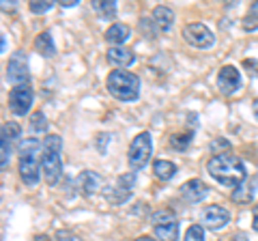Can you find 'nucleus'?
I'll return each instance as SVG.
<instances>
[{
	"instance_id": "1",
	"label": "nucleus",
	"mask_w": 258,
	"mask_h": 241,
	"mask_svg": "<svg viewBox=\"0 0 258 241\" xmlns=\"http://www.w3.org/2000/svg\"><path fill=\"white\" fill-rule=\"evenodd\" d=\"M207 170L217 183H222V186L230 190L239 188L247 179V172H245V166L241 162V157L232 153H215L209 159Z\"/></svg>"
},
{
	"instance_id": "29",
	"label": "nucleus",
	"mask_w": 258,
	"mask_h": 241,
	"mask_svg": "<svg viewBox=\"0 0 258 241\" xmlns=\"http://www.w3.org/2000/svg\"><path fill=\"white\" fill-rule=\"evenodd\" d=\"M56 241H84V239L78 237L76 232H71V230H58L56 232Z\"/></svg>"
},
{
	"instance_id": "2",
	"label": "nucleus",
	"mask_w": 258,
	"mask_h": 241,
	"mask_svg": "<svg viewBox=\"0 0 258 241\" xmlns=\"http://www.w3.org/2000/svg\"><path fill=\"white\" fill-rule=\"evenodd\" d=\"M60 149H62V138L56 134H47L41 142V174L50 186H56L62 174Z\"/></svg>"
},
{
	"instance_id": "23",
	"label": "nucleus",
	"mask_w": 258,
	"mask_h": 241,
	"mask_svg": "<svg viewBox=\"0 0 258 241\" xmlns=\"http://www.w3.org/2000/svg\"><path fill=\"white\" fill-rule=\"evenodd\" d=\"M191 138H194V132L174 134L172 138H170V144H172V149H176V151H185L191 144Z\"/></svg>"
},
{
	"instance_id": "15",
	"label": "nucleus",
	"mask_w": 258,
	"mask_h": 241,
	"mask_svg": "<svg viewBox=\"0 0 258 241\" xmlns=\"http://www.w3.org/2000/svg\"><path fill=\"white\" fill-rule=\"evenodd\" d=\"M76 183H78V190L82 192L84 196H91L93 192H97L103 186V179H101V174L95 172V170H82L78 174Z\"/></svg>"
},
{
	"instance_id": "6",
	"label": "nucleus",
	"mask_w": 258,
	"mask_h": 241,
	"mask_svg": "<svg viewBox=\"0 0 258 241\" xmlns=\"http://www.w3.org/2000/svg\"><path fill=\"white\" fill-rule=\"evenodd\" d=\"M153 232L157 241H176L179 239V222L170 209H159L153 213Z\"/></svg>"
},
{
	"instance_id": "17",
	"label": "nucleus",
	"mask_w": 258,
	"mask_h": 241,
	"mask_svg": "<svg viewBox=\"0 0 258 241\" xmlns=\"http://www.w3.org/2000/svg\"><path fill=\"white\" fill-rule=\"evenodd\" d=\"M129 35H132V30H129L127 24H120V22H114L112 26L106 30V41L110 45H123Z\"/></svg>"
},
{
	"instance_id": "36",
	"label": "nucleus",
	"mask_w": 258,
	"mask_h": 241,
	"mask_svg": "<svg viewBox=\"0 0 258 241\" xmlns=\"http://www.w3.org/2000/svg\"><path fill=\"white\" fill-rule=\"evenodd\" d=\"M136 241H155V239H153V237H138Z\"/></svg>"
},
{
	"instance_id": "8",
	"label": "nucleus",
	"mask_w": 258,
	"mask_h": 241,
	"mask_svg": "<svg viewBox=\"0 0 258 241\" xmlns=\"http://www.w3.org/2000/svg\"><path fill=\"white\" fill-rule=\"evenodd\" d=\"M28 63H26V56L24 52H15L9 63H7V80L13 84V86H24L28 84Z\"/></svg>"
},
{
	"instance_id": "11",
	"label": "nucleus",
	"mask_w": 258,
	"mask_h": 241,
	"mask_svg": "<svg viewBox=\"0 0 258 241\" xmlns=\"http://www.w3.org/2000/svg\"><path fill=\"white\" fill-rule=\"evenodd\" d=\"M217 86L224 95H235L241 88V74L235 65H224L217 74Z\"/></svg>"
},
{
	"instance_id": "14",
	"label": "nucleus",
	"mask_w": 258,
	"mask_h": 241,
	"mask_svg": "<svg viewBox=\"0 0 258 241\" xmlns=\"http://www.w3.org/2000/svg\"><path fill=\"white\" fill-rule=\"evenodd\" d=\"M256 190H258V174L249 176V179H245L239 188L232 190L230 198L235 200L237 205H249V200H252V198L256 196Z\"/></svg>"
},
{
	"instance_id": "10",
	"label": "nucleus",
	"mask_w": 258,
	"mask_h": 241,
	"mask_svg": "<svg viewBox=\"0 0 258 241\" xmlns=\"http://www.w3.org/2000/svg\"><path fill=\"white\" fill-rule=\"evenodd\" d=\"M230 220V213L228 209H224L222 205H209L203 209V215H200V224L205 228H211V230H220L224 228Z\"/></svg>"
},
{
	"instance_id": "18",
	"label": "nucleus",
	"mask_w": 258,
	"mask_h": 241,
	"mask_svg": "<svg viewBox=\"0 0 258 241\" xmlns=\"http://www.w3.org/2000/svg\"><path fill=\"white\" fill-rule=\"evenodd\" d=\"M153 22H155L161 30H170L172 24H174V11L170 9V7L159 5V7L153 9Z\"/></svg>"
},
{
	"instance_id": "35",
	"label": "nucleus",
	"mask_w": 258,
	"mask_h": 241,
	"mask_svg": "<svg viewBox=\"0 0 258 241\" xmlns=\"http://www.w3.org/2000/svg\"><path fill=\"white\" fill-rule=\"evenodd\" d=\"M74 5H78V3H74V0H67V3H62V7H74Z\"/></svg>"
},
{
	"instance_id": "33",
	"label": "nucleus",
	"mask_w": 258,
	"mask_h": 241,
	"mask_svg": "<svg viewBox=\"0 0 258 241\" xmlns=\"http://www.w3.org/2000/svg\"><path fill=\"white\" fill-rule=\"evenodd\" d=\"M230 241H249V237L245 235V232H235V235L230 237Z\"/></svg>"
},
{
	"instance_id": "32",
	"label": "nucleus",
	"mask_w": 258,
	"mask_h": 241,
	"mask_svg": "<svg viewBox=\"0 0 258 241\" xmlns=\"http://www.w3.org/2000/svg\"><path fill=\"white\" fill-rule=\"evenodd\" d=\"M252 228L258 230V203H256V207L252 209Z\"/></svg>"
},
{
	"instance_id": "31",
	"label": "nucleus",
	"mask_w": 258,
	"mask_h": 241,
	"mask_svg": "<svg viewBox=\"0 0 258 241\" xmlns=\"http://www.w3.org/2000/svg\"><path fill=\"white\" fill-rule=\"evenodd\" d=\"M211 149L215 151V149H228V142H226L224 138H215L213 142H211Z\"/></svg>"
},
{
	"instance_id": "3",
	"label": "nucleus",
	"mask_w": 258,
	"mask_h": 241,
	"mask_svg": "<svg viewBox=\"0 0 258 241\" xmlns=\"http://www.w3.org/2000/svg\"><path fill=\"white\" fill-rule=\"evenodd\" d=\"M37 151H41V142L26 138L20 144V176L26 186H37L41 179V159H37Z\"/></svg>"
},
{
	"instance_id": "7",
	"label": "nucleus",
	"mask_w": 258,
	"mask_h": 241,
	"mask_svg": "<svg viewBox=\"0 0 258 241\" xmlns=\"http://www.w3.org/2000/svg\"><path fill=\"white\" fill-rule=\"evenodd\" d=\"M183 39L187 41L191 47H198V50H205V47H211L215 43V35L211 33V28H207L203 22H191L183 28Z\"/></svg>"
},
{
	"instance_id": "24",
	"label": "nucleus",
	"mask_w": 258,
	"mask_h": 241,
	"mask_svg": "<svg viewBox=\"0 0 258 241\" xmlns=\"http://www.w3.org/2000/svg\"><path fill=\"white\" fill-rule=\"evenodd\" d=\"M30 130L35 134H43L47 130V118L43 112H35V114L30 116Z\"/></svg>"
},
{
	"instance_id": "27",
	"label": "nucleus",
	"mask_w": 258,
	"mask_h": 241,
	"mask_svg": "<svg viewBox=\"0 0 258 241\" xmlns=\"http://www.w3.org/2000/svg\"><path fill=\"white\" fill-rule=\"evenodd\" d=\"M11 155V140H5L3 138V159H0V166H3V170H7L9 168V157Z\"/></svg>"
},
{
	"instance_id": "9",
	"label": "nucleus",
	"mask_w": 258,
	"mask_h": 241,
	"mask_svg": "<svg viewBox=\"0 0 258 241\" xmlns=\"http://www.w3.org/2000/svg\"><path fill=\"white\" fill-rule=\"evenodd\" d=\"M32 99H35V95H32V88H30L28 84H24V86H13L11 93H9V110L13 112V114L24 116V114H26V112L30 110Z\"/></svg>"
},
{
	"instance_id": "16",
	"label": "nucleus",
	"mask_w": 258,
	"mask_h": 241,
	"mask_svg": "<svg viewBox=\"0 0 258 241\" xmlns=\"http://www.w3.org/2000/svg\"><path fill=\"white\" fill-rule=\"evenodd\" d=\"M108 61L112 63V65H116V67H129V65H134V63H136V56H134V52L129 50V47L110 45Z\"/></svg>"
},
{
	"instance_id": "4",
	"label": "nucleus",
	"mask_w": 258,
	"mask_h": 241,
	"mask_svg": "<svg viewBox=\"0 0 258 241\" xmlns=\"http://www.w3.org/2000/svg\"><path fill=\"white\" fill-rule=\"evenodd\" d=\"M106 86L112 97L120 101H136L140 95V78L132 71H112L106 80Z\"/></svg>"
},
{
	"instance_id": "20",
	"label": "nucleus",
	"mask_w": 258,
	"mask_h": 241,
	"mask_svg": "<svg viewBox=\"0 0 258 241\" xmlns=\"http://www.w3.org/2000/svg\"><path fill=\"white\" fill-rule=\"evenodd\" d=\"M153 172L161 181H170L176 174V166L172 162H168V159H157V162H153Z\"/></svg>"
},
{
	"instance_id": "19",
	"label": "nucleus",
	"mask_w": 258,
	"mask_h": 241,
	"mask_svg": "<svg viewBox=\"0 0 258 241\" xmlns=\"http://www.w3.org/2000/svg\"><path fill=\"white\" fill-rule=\"evenodd\" d=\"M35 50L41 54V56H45V58H52V56L56 54V45H54V39H52V35L47 33H39L37 35V39H35Z\"/></svg>"
},
{
	"instance_id": "30",
	"label": "nucleus",
	"mask_w": 258,
	"mask_h": 241,
	"mask_svg": "<svg viewBox=\"0 0 258 241\" xmlns=\"http://www.w3.org/2000/svg\"><path fill=\"white\" fill-rule=\"evenodd\" d=\"M243 67H245L252 76H258V61H256V58H245V61H243Z\"/></svg>"
},
{
	"instance_id": "22",
	"label": "nucleus",
	"mask_w": 258,
	"mask_h": 241,
	"mask_svg": "<svg viewBox=\"0 0 258 241\" xmlns=\"http://www.w3.org/2000/svg\"><path fill=\"white\" fill-rule=\"evenodd\" d=\"M241 28L247 30V33H252V30H258V3L249 5L245 18L241 20Z\"/></svg>"
},
{
	"instance_id": "26",
	"label": "nucleus",
	"mask_w": 258,
	"mask_h": 241,
	"mask_svg": "<svg viewBox=\"0 0 258 241\" xmlns=\"http://www.w3.org/2000/svg\"><path fill=\"white\" fill-rule=\"evenodd\" d=\"M20 125L18 123H13V120H7V123H3V138L5 140H15V138H20Z\"/></svg>"
},
{
	"instance_id": "28",
	"label": "nucleus",
	"mask_w": 258,
	"mask_h": 241,
	"mask_svg": "<svg viewBox=\"0 0 258 241\" xmlns=\"http://www.w3.org/2000/svg\"><path fill=\"white\" fill-rule=\"evenodd\" d=\"M54 7V3H41V0H35V3H30V11L32 13H47Z\"/></svg>"
},
{
	"instance_id": "13",
	"label": "nucleus",
	"mask_w": 258,
	"mask_h": 241,
	"mask_svg": "<svg viewBox=\"0 0 258 241\" xmlns=\"http://www.w3.org/2000/svg\"><path fill=\"white\" fill-rule=\"evenodd\" d=\"M179 192H181V198H185L187 203H200V200L207 198L209 188L200 179H189L183 183Z\"/></svg>"
},
{
	"instance_id": "21",
	"label": "nucleus",
	"mask_w": 258,
	"mask_h": 241,
	"mask_svg": "<svg viewBox=\"0 0 258 241\" xmlns=\"http://www.w3.org/2000/svg\"><path fill=\"white\" fill-rule=\"evenodd\" d=\"M93 9L101 20H112L116 15V3H112V0H95Z\"/></svg>"
},
{
	"instance_id": "5",
	"label": "nucleus",
	"mask_w": 258,
	"mask_h": 241,
	"mask_svg": "<svg viewBox=\"0 0 258 241\" xmlns=\"http://www.w3.org/2000/svg\"><path fill=\"white\" fill-rule=\"evenodd\" d=\"M153 153V140H151V134L149 132H140L136 138L129 144V151H127V162L134 170H140L149 164Z\"/></svg>"
},
{
	"instance_id": "34",
	"label": "nucleus",
	"mask_w": 258,
	"mask_h": 241,
	"mask_svg": "<svg viewBox=\"0 0 258 241\" xmlns=\"http://www.w3.org/2000/svg\"><path fill=\"white\" fill-rule=\"evenodd\" d=\"M252 110H254V116H256V120H258V99H254V103H252Z\"/></svg>"
},
{
	"instance_id": "25",
	"label": "nucleus",
	"mask_w": 258,
	"mask_h": 241,
	"mask_svg": "<svg viewBox=\"0 0 258 241\" xmlns=\"http://www.w3.org/2000/svg\"><path fill=\"white\" fill-rule=\"evenodd\" d=\"M183 241H205V226L203 224H191V226L185 230Z\"/></svg>"
},
{
	"instance_id": "12",
	"label": "nucleus",
	"mask_w": 258,
	"mask_h": 241,
	"mask_svg": "<svg viewBox=\"0 0 258 241\" xmlns=\"http://www.w3.org/2000/svg\"><path fill=\"white\" fill-rule=\"evenodd\" d=\"M134 183H136V174H134V172L120 174L118 179H116V186L110 190L112 194H108V200H110L112 205H120V203H125V200L129 198V194H132Z\"/></svg>"
}]
</instances>
